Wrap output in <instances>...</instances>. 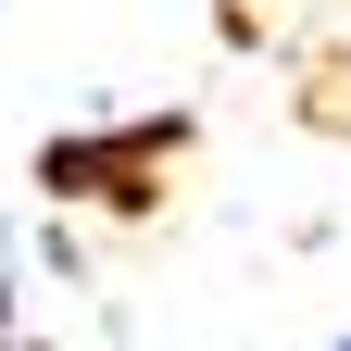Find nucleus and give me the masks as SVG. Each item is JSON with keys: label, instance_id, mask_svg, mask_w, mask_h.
Listing matches in <instances>:
<instances>
[{"label": "nucleus", "instance_id": "nucleus-1", "mask_svg": "<svg viewBox=\"0 0 351 351\" xmlns=\"http://www.w3.org/2000/svg\"><path fill=\"white\" fill-rule=\"evenodd\" d=\"M326 351H351V339H326Z\"/></svg>", "mask_w": 351, "mask_h": 351}]
</instances>
